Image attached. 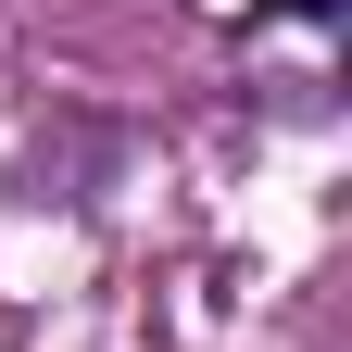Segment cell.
Instances as JSON below:
<instances>
[]
</instances>
